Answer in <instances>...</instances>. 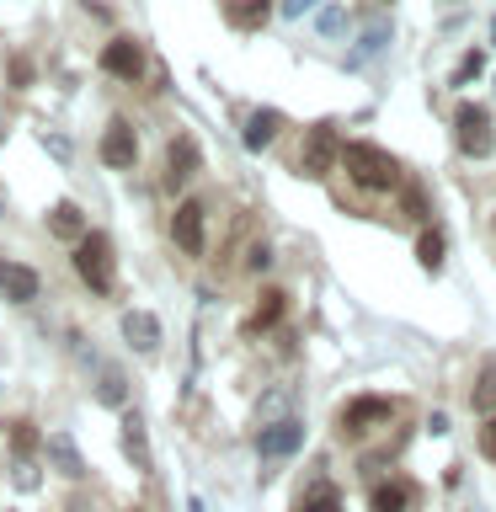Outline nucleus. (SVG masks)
Instances as JSON below:
<instances>
[{
    "instance_id": "1",
    "label": "nucleus",
    "mask_w": 496,
    "mask_h": 512,
    "mask_svg": "<svg viewBox=\"0 0 496 512\" xmlns=\"http://www.w3.org/2000/svg\"><path fill=\"white\" fill-rule=\"evenodd\" d=\"M342 166H347L352 182L368 187V192H390V187H400V166H395V155H390V150H379V144H368V139L342 144Z\"/></svg>"
},
{
    "instance_id": "2",
    "label": "nucleus",
    "mask_w": 496,
    "mask_h": 512,
    "mask_svg": "<svg viewBox=\"0 0 496 512\" xmlns=\"http://www.w3.org/2000/svg\"><path fill=\"white\" fill-rule=\"evenodd\" d=\"M70 262L80 272V283H91V294H112V240L102 230H86Z\"/></svg>"
},
{
    "instance_id": "3",
    "label": "nucleus",
    "mask_w": 496,
    "mask_h": 512,
    "mask_svg": "<svg viewBox=\"0 0 496 512\" xmlns=\"http://www.w3.org/2000/svg\"><path fill=\"white\" fill-rule=\"evenodd\" d=\"M454 144H459V155H470V160H486L496 150V128H491V112L486 107H475V102H464L454 112Z\"/></svg>"
},
{
    "instance_id": "4",
    "label": "nucleus",
    "mask_w": 496,
    "mask_h": 512,
    "mask_svg": "<svg viewBox=\"0 0 496 512\" xmlns=\"http://www.w3.org/2000/svg\"><path fill=\"white\" fill-rule=\"evenodd\" d=\"M304 448V422L299 416H283V422H267L262 432H256V454L262 459H288Z\"/></svg>"
},
{
    "instance_id": "5",
    "label": "nucleus",
    "mask_w": 496,
    "mask_h": 512,
    "mask_svg": "<svg viewBox=\"0 0 496 512\" xmlns=\"http://www.w3.org/2000/svg\"><path fill=\"white\" fill-rule=\"evenodd\" d=\"M336 155H342V144H336V128H331V123H315V128H310V139H304L299 171H304V176H326Z\"/></svg>"
},
{
    "instance_id": "6",
    "label": "nucleus",
    "mask_w": 496,
    "mask_h": 512,
    "mask_svg": "<svg viewBox=\"0 0 496 512\" xmlns=\"http://www.w3.org/2000/svg\"><path fill=\"white\" fill-rule=\"evenodd\" d=\"M384 416H390V400L384 395H358V400H347V411H342V432L347 438H363V432H374Z\"/></svg>"
},
{
    "instance_id": "7",
    "label": "nucleus",
    "mask_w": 496,
    "mask_h": 512,
    "mask_svg": "<svg viewBox=\"0 0 496 512\" xmlns=\"http://www.w3.org/2000/svg\"><path fill=\"white\" fill-rule=\"evenodd\" d=\"M171 235H176V246H182L187 256H203V203H198V198L176 203V214H171Z\"/></svg>"
},
{
    "instance_id": "8",
    "label": "nucleus",
    "mask_w": 496,
    "mask_h": 512,
    "mask_svg": "<svg viewBox=\"0 0 496 512\" xmlns=\"http://www.w3.org/2000/svg\"><path fill=\"white\" fill-rule=\"evenodd\" d=\"M102 160L112 171H128L139 160V139H134V128H128L123 118L118 123H107V134H102Z\"/></svg>"
},
{
    "instance_id": "9",
    "label": "nucleus",
    "mask_w": 496,
    "mask_h": 512,
    "mask_svg": "<svg viewBox=\"0 0 496 512\" xmlns=\"http://www.w3.org/2000/svg\"><path fill=\"white\" fill-rule=\"evenodd\" d=\"M102 70L118 75V80H139V70H144V48H139L134 38H112V43L102 48Z\"/></svg>"
},
{
    "instance_id": "10",
    "label": "nucleus",
    "mask_w": 496,
    "mask_h": 512,
    "mask_svg": "<svg viewBox=\"0 0 496 512\" xmlns=\"http://www.w3.org/2000/svg\"><path fill=\"white\" fill-rule=\"evenodd\" d=\"M43 454H48V464H54L64 480H80V475H86V459H80V448H75L70 432H48V438H43Z\"/></svg>"
},
{
    "instance_id": "11",
    "label": "nucleus",
    "mask_w": 496,
    "mask_h": 512,
    "mask_svg": "<svg viewBox=\"0 0 496 512\" xmlns=\"http://www.w3.org/2000/svg\"><path fill=\"white\" fill-rule=\"evenodd\" d=\"M192 176H198V144H192L187 134L182 139H171V150H166V187H187Z\"/></svg>"
},
{
    "instance_id": "12",
    "label": "nucleus",
    "mask_w": 496,
    "mask_h": 512,
    "mask_svg": "<svg viewBox=\"0 0 496 512\" xmlns=\"http://www.w3.org/2000/svg\"><path fill=\"white\" fill-rule=\"evenodd\" d=\"M0 294L11 304H32L38 299V272L22 267V262H0Z\"/></svg>"
},
{
    "instance_id": "13",
    "label": "nucleus",
    "mask_w": 496,
    "mask_h": 512,
    "mask_svg": "<svg viewBox=\"0 0 496 512\" xmlns=\"http://www.w3.org/2000/svg\"><path fill=\"white\" fill-rule=\"evenodd\" d=\"M278 128H283V112L278 107H256L246 128H240V139H246V150H267L272 139H278Z\"/></svg>"
},
{
    "instance_id": "14",
    "label": "nucleus",
    "mask_w": 496,
    "mask_h": 512,
    "mask_svg": "<svg viewBox=\"0 0 496 512\" xmlns=\"http://www.w3.org/2000/svg\"><path fill=\"white\" fill-rule=\"evenodd\" d=\"M123 336H128V347H134V352H155L160 347V320L150 310H128L123 315Z\"/></svg>"
},
{
    "instance_id": "15",
    "label": "nucleus",
    "mask_w": 496,
    "mask_h": 512,
    "mask_svg": "<svg viewBox=\"0 0 496 512\" xmlns=\"http://www.w3.org/2000/svg\"><path fill=\"white\" fill-rule=\"evenodd\" d=\"M123 454H128V459H134V470H139V475H150V470H155V454H150V438H144V422H139V416H134V411H128V416H123Z\"/></svg>"
},
{
    "instance_id": "16",
    "label": "nucleus",
    "mask_w": 496,
    "mask_h": 512,
    "mask_svg": "<svg viewBox=\"0 0 496 512\" xmlns=\"http://www.w3.org/2000/svg\"><path fill=\"white\" fill-rule=\"evenodd\" d=\"M48 230H54L59 240H75V246H80V240H86V219H80L75 203H54V208H48Z\"/></svg>"
},
{
    "instance_id": "17",
    "label": "nucleus",
    "mask_w": 496,
    "mask_h": 512,
    "mask_svg": "<svg viewBox=\"0 0 496 512\" xmlns=\"http://www.w3.org/2000/svg\"><path fill=\"white\" fill-rule=\"evenodd\" d=\"M470 406L480 416H496V358L480 363V374H475V390H470Z\"/></svg>"
},
{
    "instance_id": "18",
    "label": "nucleus",
    "mask_w": 496,
    "mask_h": 512,
    "mask_svg": "<svg viewBox=\"0 0 496 512\" xmlns=\"http://www.w3.org/2000/svg\"><path fill=\"white\" fill-rule=\"evenodd\" d=\"M368 507L374 512H406L411 507V486L406 480H384V486H374V496H368Z\"/></svg>"
},
{
    "instance_id": "19",
    "label": "nucleus",
    "mask_w": 496,
    "mask_h": 512,
    "mask_svg": "<svg viewBox=\"0 0 496 512\" xmlns=\"http://www.w3.org/2000/svg\"><path fill=\"white\" fill-rule=\"evenodd\" d=\"M390 16H374V22L363 27V43H358V54H352V64L358 59H374V54H384V43H390Z\"/></svg>"
},
{
    "instance_id": "20",
    "label": "nucleus",
    "mask_w": 496,
    "mask_h": 512,
    "mask_svg": "<svg viewBox=\"0 0 496 512\" xmlns=\"http://www.w3.org/2000/svg\"><path fill=\"white\" fill-rule=\"evenodd\" d=\"M443 251H448V235L432 224V230H422V240H416V262H422L427 272H438L443 267Z\"/></svg>"
},
{
    "instance_id": "21",
    "label": "nucleus",
    "mask_w": 496,
    "mask_h": 512,
    "mask_svg": "<svg viewBox=\"0 0 496 512\" xmlns=\"http://www.w3.org/2000/svg\"><path fill=\"white\" fill-rule=\"evenodd\" d=\"M283 294H278V288H267V294H262V304H256V310H251V320H246V331H267V326H278V315H283Z\"/></svg>"
},
{
    "instance_id": "22",
    "label": "nucleus",
    "mask_w": 496,
    "mask_h": 512,
    "mask_svg": "<svg viewBox=\"0 0 496 512\" xmlns=\"http://www.w3.org/2000/svg\"><path fill=\"white\" fill-rule=\"evenodd\" d=\"M299 512H342V491H336L331 480H315L310 496L299 502Z\"/></svg>"
},
{
    "instance_id": "23",
    "label": "nucleus",
    "mask_w": 496,
    "mask_h": 512,
    "mask_svg": "<svg viewBox=\"0 0 496 512\" xmlns=\"http://www.w3.org/2000/svg\"><path fill=\"white\" fill-rule=\"evenodd\" d=\"M96 400H102V406H123L128 400V390H123V368H102V379H96Z\"/></svg>"
},
{
    "instance_id": "24",
    "label": "nucleus",
    "mask_w": 496,
    "mask_h": 512,
    "mask_svg": "<svg viewBox=\"0 0 496 512\" xmlns=\"http://www.w3.org/2000/svg\"><path fill=\"white\" fill-rule=\"evenodd\" d=\"M267 16H272L267 0H246V6H235V11H230V22H235V27H262Z\"/></svg>"
},
{
    "instance_id": "25",
    "label": "nucleus",
    "mask_w": 496,
    "mask_h": 512,
    "mask_svg": "<svg viewBox=\"0 0 496 512\" xmlns=\"http://www.w3.org/2000/svg\"><path fill=\"white\" fill-rule=\"evenodd\" d=\"M342 32H347V11L326 6V11H320V38H342Z\"/></svg>"
},
{
    "instance_id": "26",
    "label": "nucleus",
    "mask_w": 496,
    "mask_h": 512,
    "mask_svg": "<svg viewBox=\"0 0 496 512\" xmlns=\"http://www.w3.org/2000/svg\"><path fill=\"white\" fill-rule=\"evenodd\" d=\"M11 443H16V459H27L32 448H38V432H32V422H16V427H11Z\"/></svg>"
},
{
    "instance_id": "27",
    "label": "nucleus",
    "mask_w": 496,
    "mask_h": 512,
    "mask_svg": "<svg viewBox=\"0 0 496 512\" xmlns=\"http://www.w3.org/2000/svg\"><path fill=\"white\" fill-rule=\"evenodd\" d=\"M480 70H486V54H464V64H459V75H454V86H464V80H475Z\"/></svg>"
},
{
    "instance_id": "28",
    "label": "nucleus",
    "mask_w": 496,
    "mask_h": 512,
    "mask_svg": "<svg viewBox=\"0 0 496 512\" xmlns=\"http://www.w3.org/2000/svg\"><path fill=\"white\" fill-rule=\"evenodd\" d=\"M480 454L496 459V416H486V427H480Z\"/></svg>"
},
{
    "instance_id": "29",
    "label": "nucleus",
    "mask_w": 496,
    "mask_h": 512,
    "mask_svg": "<svg viewBox=\"0 0 496 512\" xmlns=\"http://www.w3.org/2000/svg\"><path fill=\"white\" fill-rule=\"evenodd\" d=\"M246 267H251V272H267V267H272V246H251Z\"/></svg>"
},
{
    "instance_id": "30",
    "label": "nucleus",
    "mask_w": 496,
    "mask_h": 512,
    "mask_svg": "<svg viewBox=\"0 0 496 512\" xmlns=\"http://www.w3.org/2000/svg\"><path fill=\"white\" fill-rule=\"evenodd\" d=\"M310 6H315V0H283V16H304Z\"/></svg>"
},
{
    "instance_id": "31",
    "label": "nucleus",
    "mask_w": 496,
    "mask_h": 512,
    "mask_svg": "<svg viewBox=\"0 0 496 512\" xmlns=\"http://www.w3.org/2000/svg\"><path fill=\"white\" fill-rule=\"evenodd\" d=\"M491 43H496V16H491Z\"/></svg>"
},
{
    "instance_id": "32",
    "label": "nucleus",
    "mask_w": 496,
    "mask_h": 512,
    "mask_svg": "<svg viewBox=\"0 0 496 512\" xmlns=\"http://www.w3.org/2000/svg\"><path fill=\"white\" fill-rule=\"evenodd\" d=\"M443 6H464V0H443Z\"/></svg>"
},
{
    "instance_id": "33",
    "label": "nucleus",
    "mask_w": 496,
    "mask_h": 512,
    "mask_svg": "<svg viewBox=\"0 0 496 512\" xmlns=\"http://www.w3.org/2000/svg\"><path fill=\"white\" fill-rule=\"evenodd\" d=\"M0 139H6V123H0Z\"/></svg>"
},
{
    "instance_id": "34",
    "label": "nucleus",
    "mask_w": 496,
    "mask_h": 512,
    "mask_svg": "<svg viewBox=\"0 0 496 512\" xmlns=\"http://www.w3.org/2000/svg\"><path fill=\"white\" fill-rule=\"evenodd\" d=\"M491 86H496V80H491Z\"/></svg>"
}]
</instances>
